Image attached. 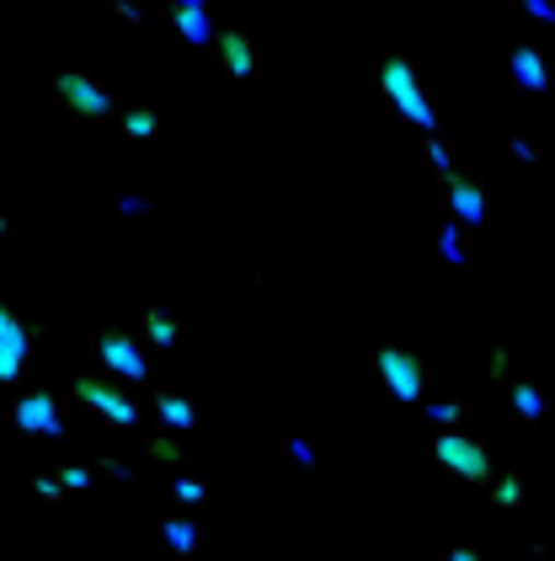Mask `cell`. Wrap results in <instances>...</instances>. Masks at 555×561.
I'll return each instance as SVG.
<instances>
[{
  "mask_svg": "<svg viewBox=\"0 0 555 561\" xmlns=\"http://www.w3.org/2000/svg\"><path fill=\"white\" fill-rule=\"evenodd\" d=\"M380 96L390 102V113L406 124V129L417 134H443L449 124H443V113L432 107V96H427L423 87V70L406 59V54H390L380 65Z\"/></svg>",
  "mask_w": 555,
  "mask_h": 561,
  "instance_id": "1",
  "label": "cell"
},
{
  "mask_svg": "<svg viewBox=\"0 0 555 561\" xmlns=\"http://www.w3.org/2000/svg\"><path fill=\"white\" fill-rule=\"evenodd\" d=\"M76 407H81L91 423H102V428H113V433L144 428V417H150V407L139 401V390L118 386V380H107L96 369L76 380Z\"/></svg>",
  "mask_w": 555,
  "mask_h": 561,
  "instance_id": "2",
  "label": "cell"
},
{
  "mask_svg": "<svg viewBox=\"0 0 555 561\" xmlns=\"http://www.w3.org/2000/svg\"><path fill=\"white\" fill-rule=\"evenodd\" d=\"M427 460L432 471L449 476V481H465V486H481L486 476L497 471V455H492V438L465 428H438L432 444H427Z\"/></svg>",
  "mask_w": 555,
  "mask_h": 561,
  "instance_id": "3",
  "label": "cell"
},
{
  "mask_svg": "<svg viewBox=\"0 0 555 561\" xmlns=\"http://www.w3.org/2000/svg\"><path fill=\"white\" fill-rule=\"evenodd\" d=\"M48 91L65 102V113L76 124H113L124 113L118 91L107 87L102 76H91V70H48Z\"/></svg>",
  "mask_w": 555,
  "mask_h": 561,
  "instance_id": "4",
  "label": "cell"
},
{
  "mask_svg": "<svg viewBox=\"0 0 555 561\" xmlns=\"http://www.w3.org/2000/svg\"><path fill=\"white\" fill-rule=\"evenodd\" d=\"M96 375H107V380H118L128 390H144L150 386V347L139 332H128V327H96Z\"/></svg>",
  "mask_w": 555,
  "mask_h": 561,
  "instance_id": "5",
  "label": "cell"
},
{
  "mask_svg": "<svg viewBox=\"0 0 555 561\" xmlns=\"http://www.w3.org/2000/svg\"><path fill=\"white\" fill-rule=\"evenodd\" d=\"M369 369H374L380 390L390 396V401H395V407H423V401H427V358L412 343H384V347H374Z\"/></svg>",
  "mask_w": 555,
  "mask_h": 561,
  "instance_id": "6",
  "label": "cell"
},
{
  "mask_svg": "<svg viewBox=\"0 0 555 561\" xmlns=\"http://www.w3.org/2000/svg\"><path fill=\"white\" fill-rule=\"evenodd\" d=\"M65 401L48 386H22L11 390V407H5V428H16L22 438H38V444H54L65 438Z\"/></svg>",
  "mask_w": 555,
  "mask_h": 561,
  "instance_id": "7",
  "label": "cell"
},
{
  "mask_svg": "<svg viewBox=\"0 0 555 561\" xmlns=\"http://www.w3.org/2000/svg\"><path fill=\"white\" fill-rule=\"evenodd\" d=\"M508 81H512V91H523V96H551L555 59L545 54V44H534V38L508 44Z\"/></svg>",
  "mask_w": 555,
  "mask_h": 561,
  "instance_id": "8",
  "label": "cell"
},
{
  "mask_svg": "<svg viewBox=\"0 0 555 561\" xmlns=\"http://www.w3.org/2000/svg\"><path fill=\"white\" fill-rule=\"evenodd\" d=\"M213 59H219V81H224V87H246L256 70H262V54H256L252 27H219Z\"/></svg>",
  "mask_w": 555,
  "mask_h": 561,
  "instance_id": "9",
  "label": "cell"
},
{
  "mask_svg": "<svg viewBox=\"0 0 555 561\" xmlns=\"http://www.w3.org/2000/svg\"><path fill=\"white\" fill-rule=\"evenodd\" d=\"M443 219H454L460 230H481L486 219H492V193H486V182H475V176H454L449 187H443Z\"/></svg>",
  "mask_w": 555,
  "mask_h": 561,
  "instance_id": "10",
  "label": "cell"
},
{
  "mask_svg": "<svg viewBox=\"0 0 555 561\" xmlns=\"http://www.w3.org/2000/svg\"><path fill=\"white\" fill-rule=\"evenodd\" d=\"M144 407H150V423H155V428L182 433V438L198 433V417H204L198 401H193L187 390H176V386H150V401H144Z\"/></svg>",
  "mask_w": 555,
  "mask_h": 561,
  "instance_id": "11",
  "label": "cell"
},
{
  "mask_svg": "<svg viewBox=\"0 0 555 561\" xmlns=\"http://www.w3.org/2000/svg\"><path fill=\"white\" fill-rule=\"evenodd\" d=\"M529 497H534V486H529V476L518 471V466H497V471L481 481V503L492 514H518V508H529Z\"/></svg>",
  "mask_w": 555,
  "mask_h": 561,
  "instance_id": "12",
  "label": "cell"
},
{
  "mask_svg": "<svg viewBox=\"0 0 555 561\" xmlns=\"http://www.w3.org/2000/svg\"><path fill=\"white\" fill-rule=\"evenodd\" d=\"M150 353H176L182 347V316L166 300H144L139 305V327H134Z\"/></svg>",
  "mask_w": 555,
  "mask_h": 561,
  "instance_id": "13",
  "label": "cell"
},
{
  "mask_svg": "<svg viewBox=\"0 0 555 561\" xmlns=\"http://www.w3.org/2000/svg\"><path fill=\"white\" fill-rule=\"evenodd\" d=\"M43 337H48V321H33L16 300H0V347H5V353L33 358V347H38Z\"/></svg>",
  "mask_w": 555,
  "mask_h": 561,
  "instance_id": "14",
  "label": "cell"
},
{
  "mask_svg": "<svg viewBox=\"0 0 555 561\" xmlns=\"http://www.w3.org/2000/svg\"><path fill=\"white\" fill-rule=\"evenodd\" d=\"M155 540L166 546L171 561H193L198 551H204V529H198V514H161L155 518Z\"/></svg>",
  "mask_w": 555,
  "mask_h": 561,
  "instance_id": "15",
  "label": "cell"
},
{
  "mask_svg": "<svg viewBox=\"0 0 555 561\" xmlns=\"http://www.w3.org/2000/svg\"><path fill=\"white\" fill-rule=\"evenodd\" d=\"M508 407H512V417H518L523 428H540V423L551 417V390L540 386L534 375H512L508 380Z\"/></svg>",
  "mask_w": 555,
  "mask_h": 561,
  "instance_id": "16",
  "label": "cell"
},
{
  "mask_svg": "<svg viewBox=\"0 0 555 561\" xmlns=\"http://www.w3.org/2000/svg\"><path fill=\"white\" fill-rule=\"evenodd\" d=\"M171 16V33H176V44L193 48V54H213V38H219V22H213V11H166Z\"/></svg>",
  "mask_w": 555,
  "mask_h": 561,
  "instance_id": "17",
  "label": "cell"
},
{
  "mask_svg": "<svg viewBox=\"0 0 555 561\" xmlns=\"http://www.w3.org/2000/svg\"><path fill=\"white\" fill-rule=\"evenodd\" d=\"M417 150H423V161H427V176H432V187L443 193L454 176H465V167L454 161V150H449V129L443 134H417Z\"/></svg>",
  "mask_w": 555,
  "mask_h": 561,
  "instance_id": "18",
  "label": "cell"
},
{
  "mask_svg": "<svg viewBox=\"0 0 555 561\" xmlns=\"http://www.w3.org/2000/svg\"><path fill=\"white\" fill-rule=\"evenodd\" d=\"M139 460H144V471H182L187 466V449H182V433H150L144 438V449H139Z\"/></svg>",
  "mask_w": 555,
  "mask_h": 561,
  "instance_id": "19",
  "label": "cell"
},
{
  "mask_svg": "<svg viewBox=\"0 0 555 561\" xmlns=\"http://www.w3.org/2000/svg\"><path fill=\"white\" fill-rule=\"evenodd\" d=\"M166 503L176 508V514H198V508L209 503V476L176 471V476L166 481Z\"/></svg>",
  "mask_w": 555,
  "mask_h": 561,
  "instance_id": "20",
  "label": "cell"
},
{
  "mask_svg": "<svg viewBox=\"0 0 555 561\" xmlns=\"http://www.w3.org/2000/svg\"><path fill=\"white\" fill-rule=\"evenodd\" d=\"M91 466H96L102 481H113V486H139V481H144V460L118 455V449H96V455H91Z\"/></svg>",
  "mask_w": 555,
  "mask_h": 561,
  "instance_id": "21",
  "label": "cell"
},
{
  "mask_svg": "<svg viewBox=\"0 0 555 561\" xmlns=\"http://www.w3.org/2000/svg\"><path fill=\"white\" fill-rule=\"evenodd\" d=\"M432 257L449 262L454 273H465L470 262H475V257H470V247H465V230H460L454 219H443V225L432 230Z\"/></svg>",
  "mask_w": 555,
  "mask_h": 561,
  "instance_id": "22",
  "label": "cell"
},
{
  "mask_svg": "<svg viewBox=\"0 0 555 561\" xmlns=\"http://www.w3.org/2000/svg\"><path fill=\"white\" fill-rule=\"evenodd\" d=\"M107 209H113L118 219H150L155 215V198H150V187L124 182V187H113V193H107Z\"/></svg>",
  "mask_w": 555,
  "mask_h": 561,
  "instance_id": "23",
  "label": "cell"
},
{
  "mask_svg": "<svg viewBox=\"0 0 555 561\" xmlns=\"http://www.w3.org/2000/svg\"><path fill=\"white\" fill-rule=\"evenodd\" d=\"M113 129L124 134V139H155V134H161V113H155L150 102H134V107H124V113L113 118Z\"/></svg>",
  "mask_w": 555,
  "mask_h": 561,
  "instance_id": "24",
  "label": "cell"
},
{
  "mask_svg": "<svg viewBox=\"0 0 555 561\" xmlns=\"http://www.w3.org/2000/svg\"><path fill=\"white\" fill-rule=\"evenodd\" d=\"M423 417H427V428H432V433H438V428H460V423H465V401H460V396L423 401Z\"/></svg>",
  "mask_w": 555,
  "mask_h": 561,
  "instance_id": "25",
  "label": "cell"
},
{
  "mask_svg": "<svg viewBox=\"0 0 555 561\" xmlns=\"http://www.w3.org/2000/svg\"><path fill=\"white\" fill-rule=\"evenodd\" d=\"M284 460H289L294 471H304V476L321 471V449H315V438H310V433H289V438H284Z\"/></svg>",
  "mask_w": 555,
  "mask_h": 561,
  "instance_id": "26",
  "label": "cell"
},
{
  "mask_svg": "<svg viewBox=\"0 0 555 561\" xmlns=\"http://www.w3.org/2000/svg\"><path fill=\"white\" fill-rule=\"evenodd\" d=\"M54 476L65 481V492H70V497H81V492H91V486L102 481L91 460H59V466H54Z\"/></svg>",
  "mask_w": 555,
  "mask_h": 561,
  "instance_id": "27",
  "label": "cell"
},
{
  "mask_svg": "<svg viewBox=\"0 0 555 561\" xmlns=\"http://www.w3.org/2000/svg\"><path fill=\"white\" fill-rule=\"evenodd\" d=\"M27 497H33L38 508H59V503H65L70 492H65V481H59V476H54V466H48V471L27 476Z\"/></svg>",
  "mask_w": 555,
  "mask_h": 561,
  "instance_id": "28",
  "label": "cell"
},
{
  "mask_svg": "<svg viewBox=\"0 0 555 561\" xmlns=\"http://www.w3.org/2000/svg\"><path fill=\"white\" fill-rule=\"evenodd\" d=\"M107 22H118L128 33H144L150 27V5H139V0H107Z\"/></svg>",
  "mask_w": 555,
  "mask_h": 561,
  "instance_id": "29",
  "label": "cell"
},
{
  "mask_svg": "<svg viewBox=\"0 0 555 561\" xmlns=\"http://www.w3.org/2000/svg\"><path fill=\"white\" fill-rule=\"evenodd\" d=\"M486 375H492V380H512V375H518V347L512 343L486 347Z\"/></svg>",
  "mask_w": 555,
  "mask_h": 561,
  "instance_id": "30",
  "label": "cell"
},
{
  "mask_svg": "<svg viewBox=\"0 0 555 561\" xmlns=\"http://www.w3.org/2000/svg\"><path fill=\"white\" fill-rule=\"evenodd\" d=\"M502 150H508L512 167H534V161L545 156V150H540V139H529V134H508V145H502Z\"/></svg>",
  "mask_w": 555,
  "mask_h": 561,
  "instance_id": "31",
  "label": "cell"
},
{
  "mask_svg": "<svg viewBox=\"0 0 555 561\" xmlns=\"http://www.w3.org/2000/svg\"><path fill=\"white\" fill-rule=\"evenodd\" d=\"M518 16H529L540 33H555V0H512Z\"/></svg>",
  "mask_w": 555,
  "mask_h": 561,
  "instance_id": "32",
  "label": "cell"
},
{
  "mask_svg": "<svg viewBox=\"0 0 555 561\" xmlns=\"http://www.w3.org/2000/svg\"><path fill=\"white\" fill-rule=\"evenodd\" d=\"M22 375H27V358L0 347V386H5V390H22Z\"/></svg>",
  "mask_w": 555,
  "mask_h": 561,
  "instance_id": "33",
  "label": "cell"
},
{
  "mask_svg": "<svg viewBox=\"0 0 555 561\" xmlns=\"http://www.w3.org/2000/svg\"><path fill=\"white\" fill-rule=\"evenodd\" d=\"M438 561H492L486 557V546H475V540H454V546H443Z\"/></svg>",
  "mask_w": 555,
  "mask_h": 561,
  "instance_id": "34",
  "label": "cell"
},
{
  "mask_svg": "<svg viewBox=\"0 0 555 561\" xmlns=\"http://www.w3.org/2000/svg\"><path fill=\"white\" fill-rule=\"evenodd\" d=\"M523 561H555V546L551 540H529V546H523Z\"/></svg>",
  "mask_w": 555,
  "mask_h": 561,
  "instance_id": "35",
  "label": "cell"
},
{
  "mask_svg": "<svg viewBox=\"0 0 555 561\" xmlns=\"http://www.w3.org/2000/svg\"><path fill=\"white\" fill-rule=\"evenodd\" d=\"M166 11H213V0H166Z\"/></svg>",
  "mask_w": 555,
  "mask_h": 561,
  "instance_id": "36",
  "label": "cell"
},
{
  "mask_svg": "<svg viewBox=\"0 0 555 561\" xmlns=\"http://www.w3.org/2000/svg\"><path fill=\"white\" fill-rule=\"evenodd\" d=\"M11 230H16V219H11V209L0 204V241H11Z\"/></svg>",
  "mask_w": 555,
  "mask_h": 561,
  "instance_id": "37",
  "label": "cell"
},
{
  "mask_svg": "<svg viewBox=\"0 0 555 561\" xmlns=\"http://www.w3.org/2000/svg\"><path fill=\"white\" fill-rule=\"evenodd\" d=\"M59 5H91V0H59Z\"/></svg>",
  "mask_w": 555,
  "mask_h": 561,
  "instance_id": "38",
  "label": "cell"
},
{
  "mask_svg": "<svg viewBox=\"0 0 555 561\" xmlns=\"http://www.w3.org/2000/svg\"><path fill=\"white\" fill-rule=\"evenodd\" d=\"M0 428H5V423H0Z\"/></svg>",
  "mask_w": 555,
  "mask_h": 561,
  "instance_id": "39",
  "label": "cell"
}]
</instances>
